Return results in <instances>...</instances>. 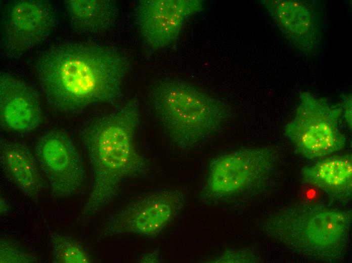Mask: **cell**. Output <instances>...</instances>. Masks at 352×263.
I'll return each mask as SVG.
<instances>
[{"mask_svg": "<svg viewBox=\"0 0 352 263\" xmlns=\"http://www.w3.org/2000/svg\"><path fill=\"white\" fill-rule=\"evenodd\" d=\"M140 120L139 102L133 98L81 128L79 141L93 172L92 190L82 211L87 220L113 202L124 181L146 171V161L135 142Z\"/></svg>", "mask_w": 352, "mask_h": 263, "instance_id": "obj_2", "label": "cell"}, {"mask_svg": "<svg viewBox=\"0 0 352 263\" xmlns=\"http://www.w3.org/2000/svg\"><path fill=\"white\" fill-rule=\"evenodd\" d=\"M186 204L185 195L178 190L165 189L149 194L106 219L98 231V241L124 234L156 235L178 215Z\"/></svg>", "mask_w": 352, "mask_h": 263, "instance_id": "obj_8", "label": "cell"}, {"mask_svg": "<svg viewBox=\"0 0 352 263\" xmlns=\"http://www.w3.org/2000/svg\"><path fill=\"white\" fill-rule=\"evenodd\" d=\"M147 99L166 137L182 151L210 142L229 120L230 111L225 102L182 78L154 79Z\"/></svg>", "mask_w": 352, "mask_h": 263, "instance_id": "obj_3", "label": "cell"}, {"mask_svg": "<svg viewBox=\"0 0 352 263\" xmlns=\"http://www.w3.org/2000/svg\"><path fill=\"white\" fill-rule=\"evenodd\" d=\"M266 8L276 21L290 34H307L312 27L309 10L296 1H264Z\"/></svg>", "mask_w": 352, "mask_h": 263, "instance_id": "obj_15", "label": "cell"}, {"mask_svg": "<svg viewBox=\"0 0 352 263\" xmlns=\"http://www.w3.org/2000/svg\"><path fill=\"white\" fill-rule=\"evenodd\" d=\"M71 29L82 35H96L111 30L117 22L119 9L115 1L69 0L64 1Z\"/></svg>", "mask_w": 352, "mask_h": 263, "instance_id": "obj_14", "label": "cell"}, {"mask_svg": "<svg viewBox=\"0 0 352 263\" xmlns=\"http://www.w3.org/2000/svg\"><path fill=\"white\" fill-rule=\"evenodd\" d=\"M1 167L23 195L37 204L46 183L36 158L27 145L17 140H0Z\"/></svg>", "mask_w": 352, "mask_h": 263, "instance_id": "obj_12", "label": "cell"}, {"mask_svg": "<svg viewBox=\"0 0 352 263\" xmlns=\"http://www.w3.org/2000/svg\"><path fill=\"white\" fill-rule=\"evenodd\" d=\"M53 262L55 263H90L92 256L80 242L56 232L50 233Z\"/></svg>", "mask_w": 352, "mask_h": 263, "instance_id": "obj_16", "label": "cell"}, {"mask_svg": "<svg viewBox=\"0 0 352 263\" xmlns=\"http://www.w3.org/2000/svg\"><path fill=\"white\" fill-rule=\"evenodd\" d=\"M342 104V113H343L344 119L347 126L351 129L352 124L351 95L345 97Z\"/></svg>", "mask_w": 352, "mask_h": 263, "instance_id": "obj_18", "label": "cell"}, {"mask_svg": "<svg viewBox=\"0 0 352 263\" xmlns=\"http://www.w3.org/2000/svg\"><path fill=\"white\" fill-rule=\"evenodd\" d=\"M39 95L25 81L7 72L0 73V120L2 127L17 133H30L42 123Z\"/></svg>", "mask_w": 352, "mask_h": 263, "instance_id": "obj_11", "label": "cell"}, {"mask_svg": "<svg viewBox=\"0 0 352 263\" xmlns=\"http://www.w3.org/2000/svg\"><path fill=\"white\" fill-rule=\"evenodd\" d=\"M342 108L330 105L309 92L284 127L285 135L296 150L308 159L331 155L345 146L346 138L339 125Z\"/></svg>", "mask_w": 352, "mask_h": 263, "instance_id": "obj_6", "label": "cell"}, {"mask_svg": "<svg viewBox=\"0 0 352 263\" xmlns=\"http://www.w3.org/2000/svg\"><path fill=\"white\" fill-rule=\"evenodd\" d=\"M302 180L330 198L347 200L352 193V159L350 154L327 157L302 167Z\"/></svg>", "mask_w": 352, "mask_h": 263, "instance_id": "obj_13", "label": "cell"}, {"mask_svg": "<svg viewBox=\"0 0 352 263\" xmlns=\"http://www.w3.org/2000/svg\"><path fill=\"white\" fill-rule=\"evenodd\" d=\"M34 150L51 197H69L79 191L85 179L83 159L65 130L54 127L45 132Z\"/></svg>", "mask_w": 352, "mask_h": 263, "instance_id": "obj_7", "label": "cell"}, {"mask_svg": "<svg viewBox=\"0 0 352 263\" xmlns=\"http://www.w3.org/2000/svg\"><path fill=\"white\" fill-rule=\"evenodd\" d=\"M351 222L350 211L297 203L270 214L261 229L293 252L313 260L333 262L346 256Z\"/></svg>", "mask_w": 352, "mask_h": 263, "instance_id": "obj_4", "label": "cell"}, {"mask_svg": "<svg viewBox=\"0 0 352 263\" xmlns=\"http://www.w3.org/2000/svg\"><path fill=\"white\" fill-rule=\"evenodd\" d=\"M57 20L54 6L43 0H14L3 8L1 48L8 58L20 57L48 37Z\"/></svg>", "mask_w": 352, "mask_h": 263, "instance_id": "obj_9", "label": "cell"}, {"mask_svg": "<svg viewBox=\"0 0 352 263\" xmlns=\"http://www.w3.org/2000/svg\"><path fill=\"white\" fill-rule=\"evenodd\" d=\"M279 155L272 147H243L214 158L199 195L207 204H231L256 192L275 171Z\"/></svg>", "mask_w": 352, "mask_h": 263, "instance_id": "obj_5", "label": "cell"}, {"mask_svg": "<svg viewBox=\"0 0 352 263\" xmlns=\"http://www.w3.org/2000/svg\"><path fill=\"white\" fill-rule=\"evenodd\" d=\"M203 8L200 0H142L136 6V20L146 45L156 51L174 42L186 20Z\"/></svg>", "mask_w": 352, "mask_h": 263, "instance_id": "obj_10", "label": "cell"}, {"mask_svg": "<svg viewBox=\"0 0 352 263\" xmlns=\"http://www.w3.org/2000/svg\"><path fill=\"white\" fill-rule=\"evenodd\" d=\"M37 260L36 256L23 248L16 240L1 237V263H33Z\"/></svg>", "mask_w": 352, "mask_h": 263, "instance_id": "obj_17", "label": "cell"}, {"mask_svg": "<svg viewBox=\"0 0 352 263\" xmlns=\"http://www.w3.org/2000/svg\"><path fill=\"white\" fill-rule=\"evenodd\" d=\"M129 68L127 59L114 47L72 41L50 46L34 66L50 110L66 118L93 106L116 103Z\"/></svg>", "mask_w": 352, "mask_h": 263, "instance_id": "obj_1", "label": "cell"}]
</instances>
